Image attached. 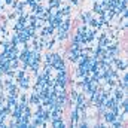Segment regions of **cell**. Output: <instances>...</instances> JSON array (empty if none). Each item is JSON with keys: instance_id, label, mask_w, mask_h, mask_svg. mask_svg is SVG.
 I'll return each instance as SVG.
<instances>
[{"instance_id": "6da1fadb", "label": "cell", "mask_w": 128, "mask_h": 128, "mask_svg": "<svg viewBox=\"0 0 128 128\" xmlns=\"http://www.w3.org/2000/svg\"><path fill=\"white\" fill-rule=\"evenodd\" d=\"M79 24H81V21H79V20H75V21H73V24H71V28H70V36H73V34L76 33V28L79 27Z\"/></svg>"}, {"instance_id": "3957f363", "label": "cell", "mask_w": 128, "mask_h": 128, "mask_svg": "<svg viewBox=\"0 0 128 128\" xmlns=\"http://www.w3.org/2000/svg\"><path fill=\"white\" fill-rule=\"evenodd\" d=\"M3 21H5V18H3V16H0V25L3 24Z\"/></svg>"}, {"instance_id": "7a4b0ae2", "label": "cell", "mask_w": 128, "mask_h": 128, "mask_svg": "<svg viewBox=\"0 0 128 128\" xmlns=\"http://www.w3.org/2000/svg\"><path fill=\"white\" fill-rule=\"evenodd\" d=\"M70 48H71V42H70V40H66L64 45H63V49H64V51H70Z\"/></svg>"}]
</instances>
